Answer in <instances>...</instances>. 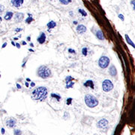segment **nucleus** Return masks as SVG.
Segmentation results:
<instances>
[{"label":"nucleus","instance_id":"nucleus-1","mask_svg":"<svg viewBox=\"0 0 135 135\" xmlns=\"http://www.w3.org/2000/svg\"><path fill=\"white\" fill-rule=\"evenodd\" d=\"M47 97V89L45 86H39L32 93V98L35 101H43Z\"/></svg>","mask_w":135,"mask_h":135},{"label":"nucleus","instance_id":"nucleus-2","mask_svg":"<svg viewBox=\"0 0 135 135\" xmlns=\"http://www.w3.org/2000/svg\"><path fill=\"white\" fill-rule=\"evenodd\" d=\"M84 100L87 107H89L90 108H93L98 104V100L94 95H90V94H88L85 96Z\"/></svg>","mask_w":135,"mask_h":135},{"label":"nucleus","instance_id":"nucleus-3","mask_svg":"<svg viewBox=\"0 0 135 135\" xmlns=\"http://www.w3.org/2000/svg\"><path fill=\"white\" fill-rule=\"evenodd\" d=\"M38 75L43 79H47L51 76V71L50 69L45 66V65H41L39 67L38 70Z\"/></svg>","mask_w":135,"mask_h":135},{"label":"nucleus","instance_id":"nucleus-4","mask_svg":"<svg viewBox=\"0 0 135 135\" xmlns=\"http://www.w3.org/2000/svg\"><path fill=\"white\" fill-rule=\"evenodd\" d=\"M110 62V60L109 57H107L106 56H103L98 60V65L101 68L104 69L109 66Z\"/></svg>","mask_w":135,"mask_h":135},{"label":"nucleus","instance_id":"nucleus-5","mask_svg":"<svg viewBox=\"0 0 135 135\" xmlns=\"http://www.w3.org/2000/svg\"><path fill=\"white\" fill-rule=\"evenodd\" d=\"M113 89V84L110 80H104L102 83V89L105 92H110Z\"/></svg>","mask_w":135,"mask_h":135},{"label":"nucleus","instance_id":"nucleus-6","mask_svg":"<svg viewBox=\"0 0 135 135\" xmlns=\"http://www.w3.org/2000/svg\"><path fill=\"white\" fill-rule=\"evenodd\" d=\"M97 125L101 129H105L108 126V121L105 119H102L97 123Z\"/></svg>","mask_w":135,"mask_h":135},{"label":"nucleus","instance_id":"nucleus-7","mask_svg":"<svg viewBox=\"0 0 135 135\" xmlns=\"http://www.w3.org/2000/svg\"><path fill=\"white\" fill-rule=\"evenodd\" d=\"M17 120L14 118H10L6 121V126L8 128H14L16 126Z\"/></svg>","mask_w":135,"mask_h":135},{"label":"nucleus","instance_id":"nucleus-8","mask_svg":"<svg viewBox=\"0 0 135 135\" xmlns=\"http://www.w3.org/2000/svg\"><path fill=\"white\" fill-rule=\"evenodd\" d=\"M24 18V14L20 13V12H17L14 14V20L17 23H20L21 22Z\"/></svg>","mask_w":135,"mask_h":135},{"label":"nucleus","instance_id":"nucleus-9","mask_svg":"<svg viewBox=\"0 0 135 135\" xmlns=\"http://www.w3.org/2000/svg\"><path fill=\"white\" fill-rule=\"evenodd\" d=\"M24 0H11V4L15 8H20L23 4Z\"/></svg>","mask_w":135,"mask_h":135},{"label":"nucleus","instance_id":"nucleus-10","mask_svg":"<svg viewBox=\"0 0 135 135\" xmlns=\"http://www.w3.org/2000/svg\"><path fill=\"white\" fill-rule=\"evenodd\" d=\"M77 29V32L79 33V34H83L86 32L87 29L86 27L84 26V25H78L76 28Z\"/></svg>","mask_w":135,"mask_h":135},{"label":"nucleus","instance_id":"nucleus-11","mask_svg":"<svg viewBox=\"0 0 135 135\" xmlns=\"http://www.w3.org/2000/svg\"><path fill=\"white\" fill-rule=\"evenodd\" d=\"M37 41L40 44H43L46 41V34L44 32H41L40 36L37 38Z\"/></svg>","mask_w":135,"mask_h":135},{"label":"nucleus","instance_id":"nucleus-12","mask_svg":"<svg viewBox=\"0 0 135 135\" xmlns=\"http://www.w3.org/2000/svg\"><path fill=\"white\" fill-rule=\"evenodd\" d=\"M83 86L85 87H87V88H90L92 89H95V84H94V82L91 80H88L87 81H86L84 83H83Z\"/></svg>","mask_w":135,"mask_h":135},{"label":"nucleus","instance_id":"nucleus-13","mask_svg":"<svg viewBox=\"0 0 135 135\" xmlns=\"http://www.w3.org/2000/svg\"><path fill=\"white\" fill-rule=\"evenodd\" d=\"M109 73H110V74L112 77H115V76L117 74L116 68V67H115L113 65H112L110 67V69H109Z\"/></svg>","mask_w":135,"mask_h":135},{"label":"nucleus","instance_id":"nucleus-14","mask_svg":"<svg viewBox=\"0 0 135 135\" xmlns=\"http://www.w3.org/2000/svg\"><path fill=\"white\" fill-rule=\"evenodd\" d=\"M56 23L55 22V21H53V20H50L47 24V28H48V31H50V29H54L56 26Z\"/></svg>","mask_w":135,"mask_h":135},{"label":"nucleus","instance_id":"nucleus-15","mask_svg":"<svg viewBox=\"0 0 135 135\" xmlns=\"http://www.w3.org/2000/svg\"><path fill=\"white\" fill-rule=\"evenodd\" d=\"M14 16V13L12 11H7L5 15V20H10Z\"/></svg>","mask_w":135,"mask_h":135},{"label":"nucleus","instance_id":"nucleus-16","mask_svg":"<svg viewBox=\"0 0 135 135\" xmlns=\"http://www.w3.org/2000/svg\"><path fill=\"white\" fill-rule=\"evenodd\" d=\"M96 37L98 39H99L100 41H103L104 39V36L102 33V32L101 30H98L96 32Z\"/></svg>","mask_w":135,"mask_h":135},{"label":"nucleus","instance_id":"nucleus-17","mask_svg":"<svg viewBox=\"0 0 135 135\" xmlns=\"http://www.w3.org/2000/svg\"><path fill=\"white\" fill-rule=\"evenodd\" d=\"M51 98L52 99H55L56 101H60V99H61V96L59 95V94H55V93H52L51 94Z\"/></svg>","mask_w":135,"mask_h":135},{"label":"nucleus","instance_id":"nucleus-18","mask_svg":"<svg viewBox=\"0 0 135 135\" xmlns=\"http://www.w3.org/2000/svg\"><path fill=\"white\" fill-rule=\"evenodd\" d=\"M125 39H126V41H127V43L128 44H130L131 46H132L134 48H135V44L131 40V38H129V36L128 35H125Z\"/></svg>","mask_w":135,"mask_h":135},{"label":"nucleus","instance_id":"nucleus-19","mask_svg":"<svg viewBox=\"0 0 135 135\" xmlns=\"http://www.w3.org/2000/svg\"><path fill=\"white\" fill-rule=\"evenodd\" d=\"M28 16L29 17L26 19V23L29 24V23H31L33 21V18H32V15L31 14H28Z\"/></svg>","mask_w":135,"mask_h":135},{"label":"nucleus","instance_id":"nucleus-20","mask_svg":"<svg viewBox=\"0 0 135 135\" xmlns=\"http://www.w3.org/2000/svg\"><path fill=\"white\" fill-rule=\"evenodd\" d=\"M78 12H79L83 17H86V16H87V13L86 12V11H84V10L82 9V8H79V9H78Z\"/></svg>","mask_w":135,"mask_h":135},{"label":"nucleus","instance_id":"nucleus-21","mask_svg":"<svg viewBox=\"0 0 135 135\" xmlns=\"http://www.w3.org/2000/svg\"><path fill=\"white\" fill-rule=\"evenodd\" d=\"M59 1L62 5H67L71 2V0H59Z\"/></svg>","mask_w":135,"mask_h":135},{"label":"nucleus","instance_id":"nucleus-22","mask_svg":"<svg viewBox=\"0 0 135 135\" xmlns=\"http://www.w3.org/2000/svg\"><path fill=\"white\" fill-rule=\"evenodd\" d=\"M82 53L84 56H86L88 54V48L87 47H83L82 49Z\"/></svg>","mask_w":135,"mask_h":135},{"label":"nucleus","instance_id":"nucleus-23","mask_svg":"<svg viewBox=\"0 0 135 135\" xmlns=\"http://www.w3.org/2000/svg\"><path fill=\"white\" fill-rule=\"evenodd\" d=\"M74 85V83H73L72 81H71V82H69V83H66V89H69V88H72L73 87V86Z\"/></svg>","mask_w":135,"mask_h":135},{"label":"nucleus","instance_id":"nucleus-24","mask_svg":"<svg viewBox=\"0 0 135 135\" xmlns=\"http://www.w3.org/2000/svg\"><path fill=\"white\" fill-rule=\"evenodd\" d=\"M73 80H74V78H73L72 77L68 76V77H66V78H65V82H66V83H69V82L72 81Z\"/></svg>","mask_w":135,"mask_h":135},{"label":"nucleus","instance_id":"nucleus-25","mask_svg":"<svg viewBox=\"0 0 135 135\" xmlns=\"http://www.w3.org/2000/svg\"><path fill=\"white\" fill-rule=\"evenodd\" d=\"M14 135H21L22 134V131H21L20 130L16 129V130H14Z\"/></svg>","mask_w":135,"mask_h":135},{"label":"nucleus","instance_id":"nucleus-26","mask_svg":"<svg viewBox=\"0 0 135 135\" xmlns=\"http://www.w3.org/2000/svg\"><path fill=\"white\" fill-rule=\"evenodd\" d=\"M5 11V7L2 5H0V14H2Z\"/></svg>","mask_w":135,"mask_h":135},{"label":"nucleus","instance_id":"nucleus-27","mask_svg":"<svg viewBox=\"0 0 135 135\" xmlns=\"http://www.w3.org/2000/svg\"><path fill=\"white\" fill-rule=\"evenodd\" d=\"M68 51V53H74V54L76 53V51H75L74 50H73V49H71V48H69Z\"/></svg>","mask_w":135,"mask_h":135},{"label":"nucleus","instance_id":"nucleus-28","mask_svg":"<svg viewBox=\"0 0 135 135\" xmlns=\"http://www.w3.org/2000/svg\"><path fill=\"white\" fill-rule=\"evenodd\" d=\"M131 5H132L133 9L135 11V0H132V1L131 2Z\"/></svg>","mask_w":135,"mask_h":135},{"label":"nucleus","instance_id":"nucleus-29","mask_svg":"<svg viewBox=\"0 0 135 135\" xmlns=\"http://www.w3.org/2000/svg\"><path fill=\"white\" fill-rule=\"evenodd\" d=\"M119 18L120 20H122V21H124V20H125V18H124V16H123L122 14H119Z\"/></svg>","mask_w":135,"mask_h":135},{"label":"nucleus","instance_id":"nucleus-30","mask_svg":"<svg viewBox=\"0 0 135 135\" xmlns=\"http://www.w3.org/2000/svg\"><path fill=\"white\" fill-rule=\"evenodd\" d=\"M71 101H72V98H68V99H67V101H66V103H67V104H71Z\"/></svg>","mask_w":135,"mask_h":135},{"label":"nucleus","instance_id":"nucleus-31","mask_svg":"<svg viewBox=\"0 0 135 135\" xmlns=\"http://www.w3.org/2000/svg\"><path fill=\"white\" fill-rule=\"evenodd\" d=\"M23 29H21V28H17L16 29H15V32H20V31H22Z\"/></svg>","mask_w":135,"mask_h":135},{"label":"nucleus","instance_id":"nucleus-32","mask_svg":"<svg viewBox=\"0 0 135 135\" xmlns=\"http://www.w3.org/2000/svg\"><path fill=\"white\" fill-rule=\"evenodd\" d=\"M17 88L18 89H21V86H20L19 83H17Z\"/></svg>","mask_w":135,"mask_h":135},{"label":"nucleus","instance_id":"nucleus-33","mask_svg":"<svg viewBox=\"0 0 135 135\" xmlns=\"http://www.w3.org/2000/svg\"><path fill=\"white\" fill-rule=\"evenodd\" d=\"M30 86H31L32 87H34V86H35V83H33V82H31V83H30Z\"/></svg>","mask_w":135,"mask_h":135},{"label":"nucleus","instance_id":"nucleus-34","mask_svg":"<svg viewBox=\"0 0 135 135\" xmlns=\"http://www.w3.org/2000/svg\"><path fill=\"white\" fill-rule=\"evenodd\" d=\"M16 47H17L18 49H20V44L19 43H17V44H16Z\"/></svg>","mask_w":135,"mask_h":135},{"label":"nucleus","instance_id":"nucleus-35","mask_svg":"<svg viewBox=\"0 0 135 135\" xmlns=\"http://www.w3.org/2000/svg\"><path fill=\"white\" fill-rule=\"evenodd\" d=\"M6 46H7V43H4V44H3V45L2 46V48H5Z\"/></svg>","mask_w":135,"mask_h":135},{"label":"nucleus","instance_id":"nucleus-36","mask_svg":"<svg viewBox=\"0 0 135 135\" xmlns=\"http://www.w3.org/2000/svg\"><path fill=\"white\" fill-rule=\"evenodd\" d=\"M1 131H2V134H5V129H4V128H2V130H1Z\"/></svg>","mask_w":135,"mask_h":135},{"label":"nucleus","instance_id":"nucleus-37","mask_svg":"<svg viewBox=\"0 0 135 135\" xmlns=\"http://www.w3.org/2000/svg\"><path fill=\"white\" fill-rule=\"evenodd\" d=\"M25 85H26V87H29V83H28L27 82H26V83H25Z\"/></svg>","mask_w":135,"mask_h":135},{"label":"nucleus","instance_id":"nucleus-38","mask_svg":"<svg viewBox=\"0 0 135 135\" xmlns=\"http://www.w3.org/2000/svg\"><path fill=\"white\" fill-rule=\"evenodd\" d=\"M11 44L12 45H14V46H16V44L14 42V41H11Z\"/></svg>","mask_w":135,"mask_h":135},{"label":"nucleus","instance_id":"nucleus-39","mask_svg":"<svg viewBox=\"0 0 135 135\" xmlns=\"http://www.w3.org/2000/svg\"><path fill=\"white\" fill-rule=\"evenodd\" d=\"M22 44H23V45H26V42H25V41H23V42H22Z\"/></svg>","mask_w":135,"mask_h":135},{"label":"nucleus","instance_id":"nucleus-40","mask_svg":"<svg viewBox=\"0 0 135 135\" xmlns=\"http://www.w3.org/2000/svg\"><path fill=\"white\" fill-rule=\"evenodd\" d=\"M73 23H74V24H75V25H77V21H74Z\"/></svg>","mask_w":135,"mask_h":135},{"label":"nucleus","instance_id":"nucleus-41","mask_svg":"<svg viewBox=\"0 0 135 135\" xmlns=\"http://www.w3.org/2000/svg\"><path fill=\"white\" fill-rule=\"evenodd\" d=\"M69 14H71V16H72V15H73V14H73V12H72V11H70V13H69Z\"/></svg>","mask_w":135,"mask_h":135},{"label":"nucleus","instance_id":"nucleus-42","mask_svg":"<svg viewBox=\"0 0 135 135\" xmlns=\"http://www.w3.org/2000/svg\"><path fill=\"white\" fill-rule=\"evenodd\" d=\"M30 39H31V38H30V37H29H29H27V40H28V41H30Z\"/></svg>","mask_w":135,"mask_h":135},{"label":"nucleus","instance_id":"nucleus-43","mask_svg":"<svg viewBox=\"0 0 135 135\" xmlns=\"http://www.w3.org/2000/svg\"><path fill=\"white\" fill-rule=\"evenodd\" d=\"M29 51H30V52H34V50H32V49H29Z\"/></svg>","mask_w":135,"mask_h":135},{"label":"nucleus","instance_id":"nucleus-44","mask_svg":"<svg viewBox=\"0 0 135 135\" xmlns=\"http://www.w3.org/2000/svg\"><path fill=\"white\" fill-rule=\"evenodd\" d=\"M30 47H34V44H33L32 43H31V44H30Z\"/></svg>","mask_w":135,"mask_h":135},{"label":"nucleus","instance_id":"nucleus-45","mask_svg":"<svg viewBox=\"0 0 135 135\" xmlns=\"http://www.w3.org/2000/svg\"><path fill=\"white\" fill-rule=\"evenodd\" d=\"M2 17H0V23H2Z\"/></svg>","mask_w":135,"mask_h":135},{"label":"nucleus","instance_id":"nucleus-46","mask_svg":"<svg viewBox=\"0 0 135 135\" xmlns=\"http://www.w3.org/2000/svg\"><path fill=\"white\" fill-rule=\"evenodd\" d=\"M26 80H27V81H30V80H29V78H27V79H26Z\"/></svg>","mask_w":135,"mask_h":135},{"label":"nucleus","instance_id":"nucleus-47","mask_svg":"<svg viewBox=\"0 0 135 135\" xmlns=\"http://www.w3.org/2000/svg\"><path fill=\"white\" fill-rule=\"evenodd\" d=\"M0 77H1V74H0Z\"/></svg>","mask_w":135,"mask_h":135}]
</instances>
